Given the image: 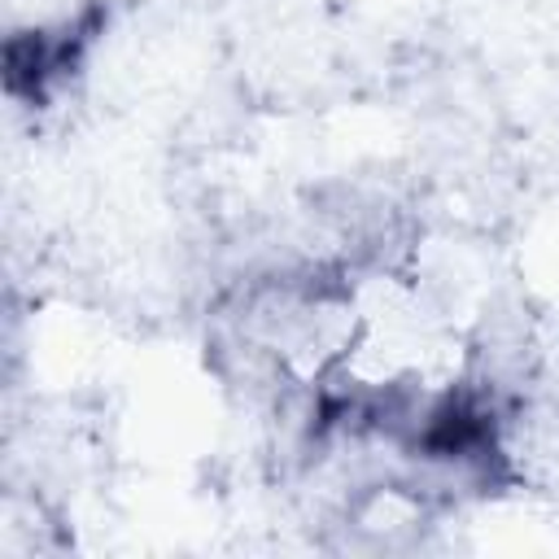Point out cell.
<instances>
[{"label": "cell", "mask_w": 559, "mask_h": 559, "mask_svg": "<svg viewBox=\"0 0 559 559\" xmlns=\"http://www.w3.org/2000/svg\"><path fill=\"white\" fill-rule=\"evenodd\" d=\"M380 432L419 463L476 480L507 476V406L485 380H450L419 402H389Z\"/></svg>", "instance_id": "cell-1"}, {"label": "cell", "mask_w": 559, "mask_h": 559, "mask_svg": "<svg viewBox=\"0 0 559 559\" xmlns=\"http://www.w3.org/2000/svg\"><path fill=\"white\" fill-rule=\"evenodd\" d=\"M114 22L109 0H83L52 22L13 26L0 44V87L13 105L48 109L87 66Z\"/></svg>", "instance_id": "cell-2"}]
</instances>
